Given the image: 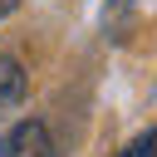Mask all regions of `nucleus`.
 <instances>
[{"label": "nucleus", "instance_id": "7ed1b4c3", "mask_svg": "<svg viewBox=\"0 0 157 157\" xmlns=\"http://www.w3.org/2000/svg\"><path fill=\"white\" fill-rule=\"evenodd\" d=\"M118 157H157V128H147V132H137Z\"/></svg>", "mask_w": 157, "mask_h": 157}, {"label": "nucleus", "instance_id": "f257e3e1", "mask_svg": "<svg viewBox=\"0 0 157 157\" xmlns=\"http://www.w3.org/2000/svg\"><path fill=\"white\" fill-rule=\"evenodd\" d=\"M0 152L5 157H54V137H49V128L44 123H20V128H10V137L0 142Z\"/></svg>", "mask_w": 157, "mask_h": 157}, {"label": "nucleus", "instance_id": "f03ea898", "mask_svg": "<svg viewBox=\"0 0 157 157\" xmlns=\"http://www.w3.org/2000/svg\"><path fill=\"white\" fill-rule=\"evenodd\" d=\"M25 93H29L25 64H20V59H10V54H0V118H5V113H15V108L25 103Z\"/></svg>", "mask_w": 157, "mask_h": 157}, {"label": "nucleus", "instance_id": "20e7f679", "mask_svg": "<svg viewBox=\"0 0 157 157\" xmlns=\"http://www.w3.org/2000/svg\"><path fill=\"white\" fill-rule=\"evenodd\" d=\"M15 5H20V0H0V20H5V15H15Z\"/></svg>", "mask_w": 157, "mask_h": 157}, {"label": "nucleus", "instance_id": "39448f33", "mask_svg": "<svg viewBox=\"0 0 157 157\" xmlns=\"http://www.w3.org/2000/svg\"><path fill=\"white\" fill-rule=\"evenodd\" d=\"M0 157H5V152H0Z\"/></svg>", "mask_w": 157, "mask_h": 157}]
</instances>
